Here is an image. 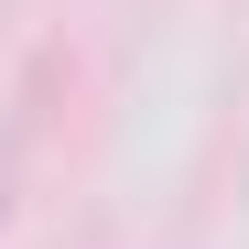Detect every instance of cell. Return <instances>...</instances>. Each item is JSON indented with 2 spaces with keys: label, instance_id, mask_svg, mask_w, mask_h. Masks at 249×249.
<instances>
[{
  "label": "cell",
  "instance_id": "cell-1",
  "mask_svg": "<svg viewBox=\"0 0 249 249\" xmlns=\"http://www.w3.org/2000/svg\"><path fill=\"white\" fill-rule=\"evenodd\" d=\"M44 98H54V54L33 65L11 98H0V217H11V195H22V162H33V141H44Z\"/></svg>",
  "mask_w": 249,
  "mask_h": 249
}]
</instances>
